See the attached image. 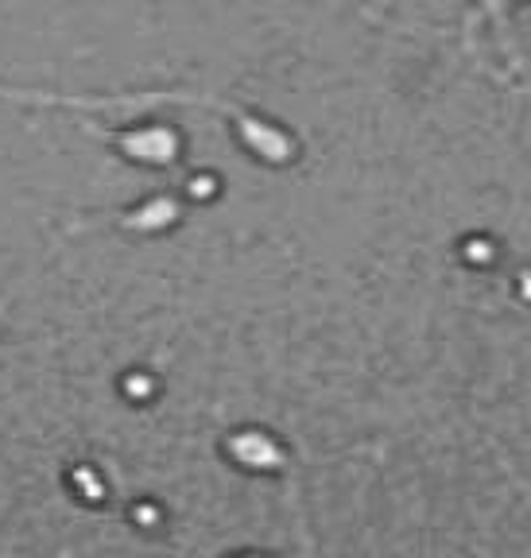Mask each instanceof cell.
<instances>
[{
  "instance_id": "6da1fadb",
  "label": "cell",
  "mask_w": 531,
  "mask_h": 558,
  "mask_svg": "<svg viewBox=\"0 0 531 558\" xmlns=\"http://www.w3.org/2000/svg\"><path fill=\"white\" fill-rule=\"evenodd\" d=\"M237 453H241L244 462L253 465V470H271V462H279V450L271 442H261L256 435H249L244 442H237Z\"/></svg>"
},
{
  "instance_id": "7a4b0ae2",
  "label": "cell",
  "mask_w": 531,
  "mask_h": 558,
  "mask_svg": "<svg viewBox=\"0 0 531 558\" xmlns=\"http://www.w3.org/2000/svg\"><path fill=\"white\" fill-rule=\"evenodd\" d=\"M249 558H261V555H249Z\"/></svg>"
}]
</instances>
